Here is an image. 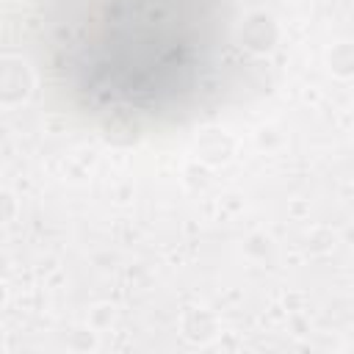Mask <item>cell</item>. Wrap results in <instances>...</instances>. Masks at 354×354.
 I'll return each mask as SVG.
<instances>
[{"label": "cell", "instance_id": "cell-1", "mask_svg": "<svg viewBox=\"0 0 354 354\" xmlns=\"http://www.w3.org/2000/svg\"><path fill=\"white\" fill-rule=\"evenodd\" d=\"M224 33V0H61L47 55L83 111L144 122L196 97L221 58Z\"/></svg>", "mask_w": 354, "mask_h": 354}]
</instances>
